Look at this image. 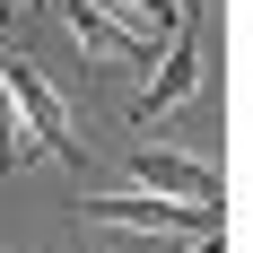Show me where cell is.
<instances>
[{
  "mask_svg": "<svg viewBox=\"0 0 253 253\" xmlns=\"http://www.w3.org/2000/svg\"><path fill=\"white\" fill-rule=\"evenodd\" d=\"M79 218L87 227H123V236H201V227H218V210L166 201V192H87Z\"/></svg>",
  "mask_w": 253,
  "mask_h": 253,
  "instance_id": "6da1fadb",
  "label": "cell"
},
{
  "mask_svg": "<svg viewBox=\"0 0 253 253\" xmlns=\"http://www.w3.org/2000/svg\"><path fill=\"white\" fill-rule=\"evenodd\" d=\"M0 79H9V105H18V123H26V140H35V149L44 157H61V166H79V131H70V105H61V87H52L44 70H35V61H0Z\"/></svg>",
  "mask_w": 253,
  "mask_h": 253,
  "instance_id": "7a4b0ae2",
  "label": "cell"
},
{
  "mask_svg": "<svg viewBox=\"0 0 253 253\" xmlns=\"http://www.w3.org/2000/svg\"><path fill=\"white\" fill-rule=\"evenodd\" d=\"M192 87H201V26H192V9H175V26H166V61H157V79L131 96V123L157 131L166 114L192 105Z\"/></svg>",
  "mask_w": 253,
  "mask_h": 253,
  "instance_id": "3957f363",
  "label": "cell"
},
{
  "mask_svg": "<svg viewBox=\"0 0 253 253\" xmlns=\"http://www.w3.org/2000/svg\"><path fill=\"white\" fill-rule=\"evenodd\" d=\"M61 18L96 61H157V26L140 9H123V0H61Z\"/></svg>",
  "mask_w": 253,
  "mask_h": 253,
  "instance_id": "277c9868",
  "label": "cell"
},
{
  "mask_svg": "<svg viewBox=\"0 0 253 253\" xmlns=\"http://www.w3.org/2000/svg\"><path fill=\"white\" fill-rule=\"evenodd\" d=\"M131 183L140 192H166V201H192V210H227L218 166H201V157H183V149H157V140L131 149Z\"/></svg>",
  "mask_w": 253,
  "mask_h": 253,
  "instance_id": "5b68a950",
  "label": "cell"
},
{
  "mask_svg": "<svg viewBox=\"0 0 253 253\" xmlns=\"http://www.w3.org/2000/svg\"><path fill=\"white\" fill-rule=\"evenodd\" d=\"M26 149H35V140H26V123H18V105H9V79H0V166H18Z\"/></svg>",
  "mask_w": 253,
  "mask_h": 253,
  "instance_id": "8992f818",
  "label": "cell"
},
{
  "mask_svg": "<svg viewBox=\"0 0 253 253\" xmlns=\"http://www.w3.org/2000/svg\"><path fill=\"white\" fill-rule=\"evenodd\" d=\"M123 9H140V18H149L157 35H166V26H175V9H183V0H123Z\"/></svg>",
  "mask_w": 253,
  "mask_h": 253,
  "instance_id": "52a82bcc",
  "label": "cell"
},
{
  "mask_svg": "<svg viewBox=\"0 0 253 253\" xmlns=\"http://www.w3.org/2000/svg\"><path fill=\"white\" fill-rule=\"evenodd\" d=\"M192 253H227V236H218V227H201V236H192Z\"/></svg>",
  "mask_w": 253,
  "mask_h": 253,
  "instance_id": "ba28073f",
  "label": "cell"
},
{
  "mask_svg": "<svg viewBox=\"0 0 253 253\" xmlns=\"http://www.w3.org/2000/svg\"><path fill=\"white\" fill-rule=\"evenodd\" d=\"M0 9H9V18H18V9H35V0H0Z\"/></svg>",
  "mask_w": 253,
  "mask_h": 253,
  "instance_id": "9c48e42d",
  "label": "cell"
}]
</instances>
